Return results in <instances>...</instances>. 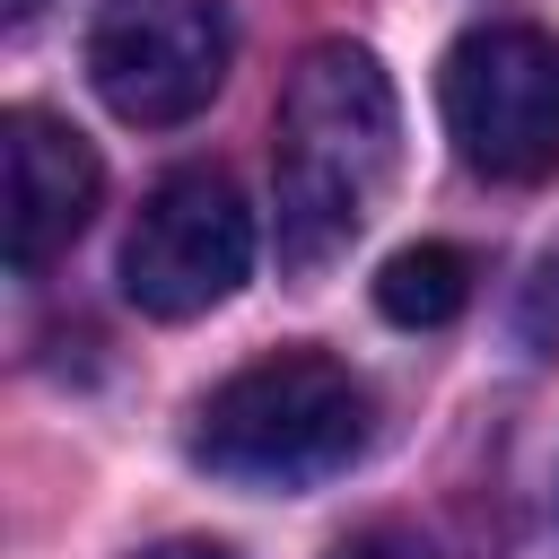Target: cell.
Masks as SVG:
<instances>
[{
	"label": "cell",
	"mask_w": 559,
	"mask_h": 559,
	"mask_svg": "<svg viewBox=\"0 0 559 559\" xmlns=\"http://www.w3.org/2000/svg\"><path fill=\"white\" fill-rule=\"evenodd\" d=\"M402 166V96L384 79V61L349 35L306 44L280 114H271V210H280V262L288 271H323L341 262L384 183Z\"/></svg>",
	"instance_id": "6da1fadb"
},
{
	"label": "cell",
	"mask_w": 559,
	"mask_h": 559,
	"mask_svg": "<svg viewBox=\"0 0 559 559\" xmlns=\"http://www.w3.org/2000/svg\"><path fill=\"white\" fill-rule=\"evenodd\" d=\"M245 271H253V210L218 166H175L122 236V297L157 323L227 306Z\"/></svg>",
	"instance_id": "277c9868"
},
{
	"label": "cell",
	"mask_w": 559,
	"mask_h": 559,
	"mask_svg": "<svg viewBox=\"0 0 559 559\" xmlns=\"http://www.w3.org/2000/svg\"><path fill=\"white\" fill-rule=\"evenodd\" d=\"M323 559H437L419 533H402V524H367V533H349V542H332Z\"/></svg>",
	"instance_id": "ba28073f"
},
{
	"label": "cell",
	"mask_w": 559,
	"mask_h": 559,
	"mask_svg": "<svg viewBox=\"0 0 559 559\" xmlns=\"http://www.w3.org/2000/svg\"><path fill=\"white\" fill-rule=\"evenodd\" d=\"M445 140L480 183H550L559 175V35L524 17H489L454 35L437 70Z\"/></svg>",
	"instance_id": "3957f363"
},
{
	"label": "cell",
	"mask_w": 559,
	"mask_h": 559,
	"mask_svg": "<svg viewBox=\"0 0 559 559\" xmlns=\"http://www.w3.org/2000/svg\"><path fill=\"white\" fill-rule=\"evenodd\" d=\"M131 559H236L227 542H201V533H175V542H148V550H131Z\"/></svg>",
	"instance_id": "9c48e42d"
},
{
	"label": "cell",
	"mask_w": 559,
	"mask_h": 559,
	"mask_svg": "<svg viewBox=\"0 0 559 559\" xmlns=\"http://www.w3.org/2000/svg\"><path fill=\"white\" fill-rule=\"evenodd\" d=\"M35 9H44V0H9V17H35Z\"/></svg>",
	"instance_id": "30bf717a"
},
{
	"label": "cell",
	"mask_w": 559,
	"mask_h": 559,
	"mask_svg": "<svg viewBox=\"0 0 559 559\" xmlns=\"http://www.w3.org/2000/svg\"><path fill=\"white\" fill-rule=\"evenodd\" d=\"M0 157H9V271L44 280L87 236V218L105 201V157L87 148L79 122H61L44 105L0 114Z\"/></svg>",
	"instance_id": "8992f818"
},
{
	"label": "cell",
	"mask_w": 559,
	"mask_h": 559,
	"mask_svg": "<svg viewBox=\"0 0 559 559\" xmlns=\"http://www.w3.org/2000/svg\"><path fill=\"white\" fill-rule=\"evenodd\" d=\"M227 61H236L227 0H105L87 26V79L140 131L192 122L227 87Z\"/></svg>",
	"instance_id": "5b68a950"
},
{
	"label": "cell",
	"mask_w": 559,
	"mask_h": 559,
	"mask_svg": "<svg viewBox=\"0 0 559 559\" xmlns=\"http://www.w3.org/2000/svg\"><path fill=\"white\" fill-rule=\"evenodd\" d=\"M376 393L332 349H262L192 411V463L245 489H306L367 454Z\"/></svg>",
	"instance_id": "7a4b0ae2"
},
{
	"label": "cell",
	"mask_w": 559,
	"mask_h": 559,
	"mask_svg": "<svg viewBox=\"0 0 559 559\" xmlns=\"http://www.w3.org/2000/svg\"><path fill=\"white\" fill-rule=\"evenodd\" d=\"M472 306V253L463 245H402L384 271H376V314L402 323V332H445L454 314Z\"/></svg>",
	"instance_id": "52a82bcc"
}]
</instances>
